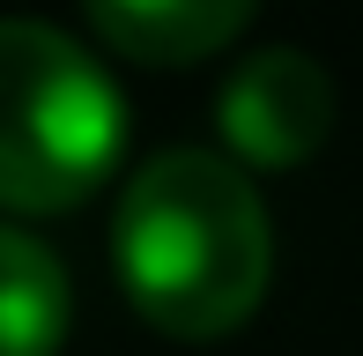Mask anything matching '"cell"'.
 <instances>
[{"instance_id": "2", "label": "cell", "mask_w": 363, "mask_h": 356, "mask_svg": "<svg viewBox=\"0 0 363 356\" xmlns=\"http://www.w3.org/2000/svg\"><path fill=\"white\" fill-rule=\"evenodd\" d=\"M126 149V104L111 74L52 23H0V208H82Z\"/></svg>"}, {"instance_id": "1", "label": "cell", "mask_w": 363, "mask_h": 356, "mask_svg": "<svg viewBox=\"0 0 363 356\" xmlns=\"http://www.w3.org/2000/svg\"><path fill=\"white\" fill-rule=\"evenodd\" d=\"M111 260L134 312L171 342H216L259 312L274 223L230 156L171 149L141 164L111 216Z\"/></svg>"}, {"instance_id": "3", "label": "cell", "mask_w": 363, "mask_h": 356, "mask_svg": "<svg viewBox=\"0 0 363 356\" xmlns=\"http://www.w3.org/2000/svg\"><path fill=\"white\" fill-rule=\"evenodd\" d=\"M216 126L230 141V156L252 171H289L311 164L334 134V82L311 52L296 45H267V52L238 60L230 82L216 96Z\"/></svg>"}, {"instance_id": "4", "label": "cell", "mask_w": 363, "mask_h": 356, "mask_svg": "<svg viewBox=\"0 0 363 356\" xmlns=\"http://www.w3.org/2000/svg\"><path fill=\"white\" fill-rule=\"evenodd\" d=\"M252 8L259 0H82L96 38L141 67H193V60L223 52L252 23Z\"/></svg>"}, {"instance_id": "5", "label": "cell", "mask_w": 363, "mask_h": 356, "mask_svg": "<svg viewBox=\"0 0 363 356\" xmlns=\"http://www.w3.org/2000/svg\"><path fill=\"white\" fill-rule=\"evenodd\" d=\"M67 260L45 238L0 223V356H60L67 342Z\"/></svg>"}]
</instances>
